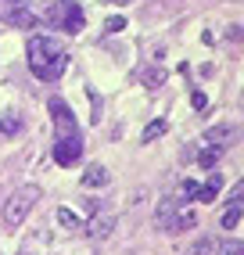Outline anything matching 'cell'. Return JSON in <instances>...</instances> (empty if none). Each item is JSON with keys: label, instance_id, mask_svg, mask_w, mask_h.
I'll use <instances>...</instances> for the list:
<instances>
[{"label": "cell", "instance_id": "obj_1", "mask_svg": "<svg viewBox=\"0 0 244 255\" xmlns=\"http://www.w3.org/2000/svg\"><path fill=\"white\" fill-rule=\"evenodd\" d=\"M25 54H29V69L43 83H58L68 69V50L50 36H29Z\"/></svg>", "mask_w": 244, "mask_h": 255}, {"label": "cell", "instance_id": "obj_2", "mask_svg": "<svg viewBox=\"0 0 244 255\" xmlns=\"http://www.w3.org/2000/svg\"><path fill=\"white\" fill-rule=\"evenodd\" d=\"M36 201H40V187L36 183H25V187H18L7 201H4V209H0V219L14 230V227H22L25 219H29V212L36 209Z\"/></svg>", "mask_w": 244, "mask_h": 255}, {"label": "cell", "instance_id": "obj_3", "mask_svg": "<svg viewBox=\"0 0 244 255\" xmlns=\"http://www.w3.org/2000/svg\"><path fill=\"white\" fill-rule=\"evenodd\" d=\"M47 22L54 25V29H61V32H68V36L83 32V25H86L83 7L76 4V0H54V4L47 7Z\"/></svg>", "mask_w": 244, "mask_h": 255}, {"label": "cell", "instance_id": "obj_4", "mask_svg": "<svg viewBox=\"0 0 244 255\" xmlns=\"http://www.w3.org/2000/svg\"><path fill=\"white\" fill-rule=\"evenodd\" d=\"M50 119H54V133L58 137L54 140H61V137H79V126H76V115H72V108L65 105L61 97H50Z\"/></svg>", "mask_w": 244, "mask_h": 255}, {"label": "cell", "instance_id": "obj_5", "mask_svg": "<svg viewBox=\"0 0 244 255\" xmlns=\"http://www.w3.org/2000/svg\"><path fill=\"white\" fill-rule=\"evenodd\" d=\"M83 158V140L79 137H61L54 140V162L58 165H76Z\"/></svg>", "mask_w": 244, "mask_h": 255}, {"label": "cell", "instance_id": "obj_6", "mask_svg": "<svg viewBox=\"0 0 244 255\" xmlns=\"http://www.w3.org/2000/svg\"><path fill=\"white\" fill-rule=\"evenodd\" d=\"M115 223H119L115 212H94L90 223L83 227V234H86V237H97V241H101V237H108V234L115 230Z\"/></svg>", "mask_w": 244, "mask_h": 255}, {"label": "cell", "instance_id": "obj_7", "mask_svg": "<svg viewBox=\"0 0 244 255\" xmlns=\"http://www.w3.org/2000/svg\"><path fill=\"white\" fill-rule=\"evenodd\" d=\"M180 205H176V201H172V198H165V201H158V212H154V223H158L162 230H172V227H176V212Z\"/></svg>", "mask_w": 244, "mask_h": 255}, {"label": "cell", "instance_id": "obj_8", "mask_svg": "<svg viewBox=\"0 0 244 255\" xmlns=\"http://www.w3.org/2000/svg\"><path fill=\"white\" fill-rule=\"evenodd\" d=\"M108 183H112V173L104 165H90L83 173V187H86V191H97V187H108Z\"/></svg>", "mask_w": 244, "mask_h": 255}, {"label": "cell", "instance_id": "obj_9", "mask_svg": "<svg viewBox=\"0 0 244 255\" xmlns=\"http://www.w3.org/2000/svg\"><path fill=\"white\" fill-rule=\"evenodd\" d=\"M234 140V126H208L205 129V144L208 147H223L226 151V144Z\"/></svg>", "mask_w": 244, "mask_h": 255}, {"label": "cell", "instance_id": "obj_10", "mask_svg": "<svg viewBox=\"0 0 244 255\" xmlns=\"http://www.w3.org/2000/svg\"><path fill=\"white\" fill-rule=\"evenodd\" d=\"M7 22H11V25H18V29H32V25H36V14L25 11V4H18V7H11V11H7Z\"/></svg>", "mask_w": 244, "mask_h": 255}, {"label": "cell", "instance_id": "obj_11", "mask_svg": "<svg viewBox=\"0 0 244 255\" xmlns=\"http://www.w3.org/2000/svg\"><path fill=\"white\" fill-rule=\"evenodd\" d=\"M219 187H223V176H219V173H212V176H208V183H201V187H198V201H205V205H208V201H216Z\"/></svg>", "mask_w": 244, "mask_h": 255}, {"label": "cell", "instance_id": "obj_12", "mask_svg": "<svg viewBox=\"0 0 244 255\" xmlns=\"http://www.w3.org/2000/svg\"><path fill=\"white\" fill-rule=\"evenodd\" d=\"M187 255H219V241L216 237H201V241H194L187 248Z\"/></svg>", "mask_w": 244, "mask_h": 255}, {"label": "cell", "instance_id": "obj_13", "mask_svg": "<svg viewBox=\"0 0 244 255\" xmlns=\"http://www.w3.org/2000/svg\"><path fill=\"white\" fill-rule=\"evenodd\" d=\"M58 223H61L65 230H83V223H79V216H76L72 209H58Z\"/></svg>", "mask_w": 244, "mask_h": 255}, {"label": "cell", "instance_id": "obj_14", "mask_svg": "<svg viewBox=\"0 0 244 255\" xmlns=\"http://www.w3.org/2000/svg\"><path fill=\"white\" fill-rule=\"evenodd\" d=\"M241 216H244V209H241V205H230V209L223 212V230H237Z\"/></svg>", "mask_w": 244, "mask_h": 255}, {"label": "cell", "instance_id": "obj_15", "mask_svg": "<svg viewBox=\"0 0 244 255\" xmlns=\"http://www.w3.org/2000/svg\"><path fill=\"white\" fill-rule=\"evenodd\" d=\"M198 187H201V183L183 180V183H180V201H176V205H183V201H198Z\"/></svg>", "mask_w": 244, "mask_h": 255}, {"label": "cell", "instance_id": "obj_16", "mask_svg": "<svg viewBox=\"0 0 244 255\" xmlns=\"http://www.w3.org/2000/svg\"><path fill=\"white\" fill-rule=\"evenodd\" d=\"M219 158H223V147H205L201 155H198V162H201L205 169H212V165H216Z\"/></svg>", "mask_w": 244, "mask_h": 255}, {"label": "cell", "instance_id": "obj_17", "mask_svg": "<svg viewBox=\"0 0 244 255\" xmlns=\"http://www.w3.org/2000/svg\"><path fill=\"white\" fill-rule=\"evenodd\" d=\"M22 123H18V115H7V119H0V133H18Z\"/></svg>", "mask_w": 244, "mask_h": 255}, {"label": "cell", "instance_id": "obj_18", "mask_svg": "<svg viewBox=\"0 0 244 255\" xmlns=\"http://www.w3.org/2000/svg\"><path fill=\"white\" fill-rule=\"evenodd\" d=\"M162 133H165V123H151V126L144 129V144H151L154 137H162Z\"/></svg>", "mask_w": 244, "mask_h": 255}, {"label": "cell", "instance_id": "obj_19", "mask_svg": "<svg viewBox=\"0 0 244 255\" xmlns=\"http://www.w3.org/2000/svg\"><path fill=\"white\" fill-rule=\"evenodd\" d=\"M162 79H165V72H162V69H154V72H147V76H144L147 87H162Z\"/></svg>", "mask_w": 244, "mask_h": 255}, {"label": "cell", "instance_id": "obj_20", "mask_svg": "<svg viewBox=\"0 0 244 255\" xmlns=\"http://www.w3.org/2000/svg\"><path fill=\"white\" fill-rule=\"evenodd\" d=\"M126 29V18H108L104 22V32H122Z\"/></svg>", "mask_w": 244, "mask_h": 255}, {"label": "cell", "instance_id": "obj_21", "mask_svg": "<svg viewBox=\"0 0 244 255\" xmlns=\"http://www.w3.org/2000/svg\"><path fill=\"white\" fill-rule=\"evenodd\" d=\"M223 255H244V245L241 241H226L223 245Z\"/></svg>", "mask_w": 244, "mask_h": 255}, {"label": "cell", "instance_id": "obj_22", "mask_svg": "<svg viewBox=\"0 0 244 255\" xmlns=\"http://www.w3.org/2000/svg\"><path fill=\"white\" fill-rule=\"evenodd\" d=\"M241 201H244V183L230 191V205H241Z\"/></svg>", "mask_w": 244, "mask_h": 255}, {"label": "cell", "instance_id": "obj_23", "mask_svg": "<svg viewBox=\"0 0 244 255\" xmlns=\"http://www.w3.org/2000/svg\"><path fill=\"white\" fill-rule=\"evenodd\" d=\"M190 105H194V108H198V112H201V108H205V105H208V97H205V94H201V90H198V94H194V97H190Z\"/></svg>", "mask_w": 244, "mask_h": 255}, {"label": "cell", "instance_id": "obj_24", "mask_svg": "<svg viewBox=\"0 0 244 255\" xmlns=\"http://www.w3.org/2000/svg\"><path fill=\"white\" fill-rule=\"evenodd\" d=\"M18 255H40V248H36V241H25V245H22V252H18Z\"/></svg>", "mask_w": 244, "mask_h": 255}, {"label": "cell", "instance_id": "obj_25", "mask_svg": "<svg viewBox=\"0 0 244 255\" xmlns=\"http://www.w3.org/2000/svg\"><path fill=\"white\" fill-rule=\"evenodd\" d=\"M226 36H230V40H237V43H241V40H244V29H241V25H230V32H226Z\"/></svg>", "mask_w": 244, "mask_h": 255}, {"label": "cell", "instance_id": "obj_26", "mask_svg": "<svg viewBox=\"0 0 244 255\" xmlns=\"http://www.w3.org/2000/svg\"><path fill=\"white\" fill-rule=\"evenodd\" d=\"M112 4H129V0H112Z\"/></svg>", "mask_w": 244, "mask_h": 255}]
</instances>
